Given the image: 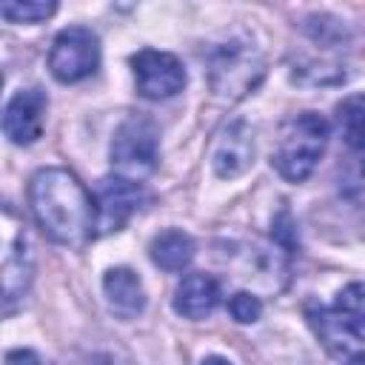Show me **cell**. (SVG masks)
<instances>
[{"mask_svg":"<svg viewBox=\"0 0 365 365\" xmlns=\"http://www.w3.org/2000/svg\"><path fill=\"white\" fill-rule=\"evenodd\" d=\"M48 97L43 88H20L3 108V134L14 145H29L43 134Z\"/></svg>","mask_w":365,"mask_h":365,"instance_id":"8","label":"cell"},{"mask_svg":"<svg viewBox=\"0 0 365 365\" xmlns=\"http://www.w3.org/2000/svg\"><path fill=\"white\" fill-rule=\"evenodd\" d=\"M220 302V285L208 274H188L174 291V311L185 319H205Z\"/></svg>","mask_w":365,"mask_h":365,"instance_id":"12","label":"cell"},{"mask_svg":"<svg viewBox=\"0 0 365 365\" xmlns=\"http://www.w3.org/2000/svg\"><path fill=\"white\" fill-rule=\"evenodd\" d=\"M103 294L108 308L120 317V319H134L143 314L145 308V288L143 279L131 271V268H108L103 277Z\"/></svg>","mask_w":365,"mask_h":365,"instance_id":"11","label":"cell"},{"mask_svg":"<svg viewBox=\"0 0 365 365\" xmlns=\"http://www.w3.org/2000/svg\"><path fill=\"white\" fill-rule=\"evenodd\" d=\"M328 143V120L317 111H302L279 128L274 165L288 182H302L317 168Z\"/></svg>","mask_w":365,"mask_h":365,"instance_id":"2","label":"cell"},{"mask_svg":"<svg viewBox=\"0 0 365 365\" xmlns=\"http://www.w3.org/2000/svg\"><path fill=\"white\" fill-rule=\"evenodd\" d=\"M194 251H197V245H194L191 234H185L180 228H168V231L157 234L148 245L151 262L163 271H171V274L188 268V262L194 259Z\"/></svg>","mask_w":365,"mask_h":365,"instance_id":"13","label":"cell"},{"mask_svg":"<svg viewBox=\"0 0 365 365\" xmlns=\"http://www.w3.org/2000/svg\"><path fill=\"white\" fill-rule=\"evenodd\" d=\"M80 365H137L134 359H128L123 351H111V348H103V351H91L80 359Z\"/></svg>","mask_w":365,"mask_h":365,"instance_id":"19","label":"cell"},{"mask_svg":"<svg viewBox=\"0 0 365 365\" xmlns=\"http://www.w3.org/2000/svg\"><path fill=\"white\" fill-rule=\"evenodd\" d=\"M6 365H43V362H40V356H37L34 351H29V348H14V351L6 354Z\"/></svg>","mask_w":365,"mask_h":365,"instance_id":"20","label":"cell"},{"mask_svg":"<svg viewBox=\"0 0 365 365\" xmlns=\"http://www.w3.org/2000/svg\"><path fill=\"white\" fill-rule=\"evenodd\" d=\"M202 365H231V362L222 356H208V359H202Z\"/></svg>","mask_w":365,"mask_h":365,"instance_id":"21","label":"cell"},{"mask_svg":"<svg viewBox=\"0 0 365 365\" xmlns=\"http://www.w3.org/2000/svg\"><path fill=\"white\" fill-rule=\"evenodd\" d=\"M100 66V37L86 26L63 29L48 51V71L60 83H80Z\"/></svg>","mask_w":365,"mask_h":365,"instance_id":"5","label":"cell"},{"mask_svg":"<svg viewBox=\"0 0 365 365\" xmlns=\"http://www.w3.org/2000/svg\"><path fill=\"white\" fill-rule=\"evenodd\" d=\"M339 194L356 208H365V157L354 160L339 174Z\"/></svg>","mask_w":365,"mask_h":365,"instance_id":"17","label":"cell"},{"mask_svg":"<svg viewBox=\"0 0 365 365\" xmlns=\"http://www.w3.org/2000/svg\"><path fill=\"white\" fill-rule=\"evenodd\" d=\"M251 163H254V131L248 123L234 120L217 137V145L211 154L214 174L222 180H234V177L245 174L251 168Z\"/></svg>","mask_w":365,"mask_h":365,"instance_id":"9","label":"cell"},{"mask_svg":"<svg viewBox=\"0 0 365 365\" xmlns=\"http://www.w3.org/2000/svg\"><path fill=\"white\" fill-rule=\"evenodd\" d=\"M57 11V3H43V0H29V3H14L6 0L0 6V14L9 23H43L46 17H51Z\"/></svg>","mask_w":365,"mask_h":365,"instance_id":"16","label":"cell"},{"mask_svg":"<svg viewBox=\"0 0 365 365\" xmlns=\"http://www.w3.org/2000/svg\"><path fill=\"white\" fill-rule=\"evenodd\" d=\"M336 125L351 148L365 151V94H351L336 106Z\"/></svg>","mask_w":365,"mask_h":365,"instance_id":"15","label":"cell"},{"mask_svg":"<svg viewBox=\"0 0 365 365\" xmlns=\"http://www.w3.org/2000/svg\"><path fill=\"white\" fill-rule=\"evenodd\" d=\"M331 314L336 319V325L351 334L354 339L365 342V282H351L345 285L334 305H331Z\"/></svg>","mask_w":365,"mask_h":365,"instance_id":"14","label":"cell"},{"mask_svg":"<svg viewBox=\"0 0 365 365\" xmlns=\"http://www.w3.org/2000/svg\"><path fill=\"white\" fill-rule=\"evenodd\" d=\"M151 202L148 188L140 180H128V177H106L97 185L94 194V205H97V231H120L140 208H145Z\"/></svg>","mask_w":365,"mask_h":365,"instance_id":"6","label":"cell"},{"mask_svg":"<svg viewBox=\"0 0 365 365\" xmlns=\"http://www.w3.org/2000/svg\"><path fill=\"white\" fill-rule=\"evenodd\" d=\"M228 311H231V317H234L237 322L248 325V322H257V319H259L262 302H259V297H254V294H248V291H237V294L228 299Z\"/></svg>","mask_w":365,"mask_h":365,"instance_id":"18","label":"cell"},{"mask_svg":"<svg viewBox=\"0 0 365 365\" xmlns=\"http://www.w3.org/2000/svg\"><path fill=\"white\" fill-rule=\"evenodd\" d=\"M29 205L43 234L66 248H83L97 237V205L74 171L48 165L29 180Z\"/></svg>","mask_w":365,"mask_h":365,"instance_id":"1","label":"cell"},{"mask_svg":"<svg viewBox=\"0 0 365 365\" xmlns=\"http://www.w3.org/2000/svg\"><path fill=\"white\" fill-rule=\"evenodd\" d=\"M137 94L145 100H168L185 88V68L171 51L143 48L131 57Z\"/></svg>","mask_w":365,"mask_h":365,"instance_id":"7","label":"cell"},{"mask_svg":"<svg viewBox=\"0 0 365 365\" xmlns=\"http://www.w3.org/2000/svg\"><path fill=\"white\" fill-rule=\"evenodd\" d=\"M34 277V259H31V248L23 231L6 237V251H3V305L6 314H11L14 302H20L29 294Z\"/></svg>","mask_w":365,"mask_h":365,"instance_id":"10","label":"cell"},{"mask_svg":"<svg viewBox=\"0 0 365 365\" xmlns=\"http://www.w3.org/2000/svg\"><path fill=\"white\" fill-rule=\"evenodd\" d=\"M265 77V57L248 37H228L208 54L211 91L228 100L245 97Z\"/></svg>","mask_w":365,"mask_h":365,"instance_id":"3","label":"cell"},{"mask_svg":"<svg viewBox=\"0 0 365 365\" xmlns=\"http://www.w3.org/2000/svg\"><path fill=\"white\" fill-rule=\"evenodd\" d=\"M111 165L120 177L140 180L157 168L160 160V128L148 114H131L123 120L111 140Z\"/></svg>","mask_w":365,"mask_h":365,"instance_id":"4","label":"cell"},{"mask_svg":"<svg viewBox=\"0 0 365 365\" xmlns=\"http://www.w3.org/2000/svg\"><path fill=\"white\" fill-rule=\"evenodd\" d=\"M345 365H365V354H354V356H351Z\"/></svg>","mask_w":365,"mask_h":365,"instance_id":"22","label":"cell"}]
</instances>
